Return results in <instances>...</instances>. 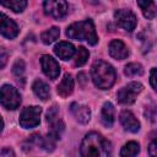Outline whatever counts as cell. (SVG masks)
Returning a JSON list of instances; mask_svg holds the SVG:
<instances>
[{
  "label": "cell",
  "mask_w": 157,
  "mask_h": 157,
  "mask_svg": "<svg viewBox=\"0 0 157 157\" xmlns=\"http://www.w3.org/2000/svg\"><path fill=\"white\" fill-rule=\"evenodd\" d=\"M81 157H112V145L98 132H88L80 146Z\"/></svg>",
  "instance_id": "6da1fadb"
},
{
  "label": "cell",
  "mask_w": 157,
  "mask_h": 157,
  "mask_svg": "<svg viewBox=\"0 0 157 157\" xmlns=\"http://www.w3.org/2000/svg\"><path fill=\"white\" fill-rule=\"evenodd\" d=\"M91 76L93 83L101 90H108L115 81V71L113 66L103 60L93 63L91 69Z\"/></svg>",
  "instance_id": "7a4b0ae2"
},
{
  "label": "cell",
  "mask_w": 157,
  "mask_h": 157,
  "mask_svg": "<svg viewBox=\"0 0 157 157\" xmlns=\"http://www.w3.org/2000/svg\"><path fill=\"white\" fill-rule=\"evenodd\" d=\"M66 36L71 39L86 40L92 45H94L98 42L96 28L91 20H85L70 25L66 29Z\"/></svg>",
  "instance_id": "3957f363"
},
{
  "label": "cell",
  "mask_w": 157,
  "mask_h": 157,
  "mask_svg": "<svg viewBox=\"0 0 157 157\" xmlns=\"http://www.w3.org/2000/svg\"><path fill=\"white\" fill-rule=\"evenodd\" d=\"M42 108L37 105L26 107L20 115V125L25 129H32L40 123Z\"/></svg>",
  "instance_id": "277c9868"
},
{
  "label": "cell",
  "mask_w": 157,
  "mask_h": 157,
  "mask_svg": "<svg viewBox=\"0 0 157 157\" xmlns=\"http://www.w3.org/2000/svg\"><path fill=\"white\" fill-rule=\"evenodd\" d=\"M1 104L4 108L9 110H13L18 108L21 104V96L18 91L10 86V85H2L1 87Z\"/></svg>",
  "instance_id": "5b68a950"
},
{
  "label": "cell",
  "mask_w": 157,
  "mask_h": 157,
  "mask_svg": "<svg viewBox=\"0 0 157 157\" xmlns=\"http://www.w3.org/2000/svg\"><path fill=\"white\" fill-rule=\"evenodd\" d=\"M142 91V85L140 82H130L125 87L120 88L117 93V99L121 104H131L135 102L136 96Z\"/></svg>",
  "instance_id": "8992f818"
},
{
  "label": "cell",
  "mask_w": 157,
  "mask_h": 157,
  "mask_svg": "<svg viewBox=\"0 0 157 157\" xmlns=\"http://www.w3.org/2000/svg\"><path fill=\"white\" fill-rule=\"evenodd\" d=\"M114 18L117 23L128 32H131L136 27V16L130 10H126V9L117 10L114 12Z\"/></svg>",
  "instance_id": "52a82bcc"
},
{
  "label": "cell",
  "mask_w": 157,
  "mask_h": 157,
  "mask_svg": "<svg viewBox=\"0 0 157 157\" xmlns=\"http://www.w3.org/2000/svg\"><path fill=\"white\" fill-rule=\"evenodd\" d=\"M43 7H44V12L56 20H60L63 17L66 16L67 13V2L66 1H61V0H58V1H54V0H49V1H45L43 4Z\"/></svg>",
  "instance_id": "ba28073f"
},
{
  "label": "cell",
  "mask_w": 157,
  "mask_h": 157,
  "mask_svg": "<svg viewBox=\"0 0 157 157\" xmlns=\"http://www.w3.org/2000/svg\"><path fill=\"white\" fill-rule=\"evenodd\" d=\"M40 65H42V70L43 72L52 80L56 78L60 74V66L58 64V61L55 59H53L49 55H43L40 58Z\"/></svg>",
  "instance_id": "9c48e42d"
},
{
  "label": "cell",
  "mask_w": 157,
  "mask_h": 157,
  "mask_svg": "<svg viewBox=\"0 0 157 157\" xmlns=\"http://www.w3.org/2000/svg\"><path fill=\"white\" fill-rule=\"evenodd\" d=\"M1 34L5 38L12 39L18 34V27L16 22L11 18H9L5 13H1Z\"/></svg>",
  "instance_id": "30bf717a"
},
{
  "label": "cell",
  "mask_w": 157,
  "mask_h": 157,
  "mask_svg": "<svg viewBox=\"0 0 157 157\" xmlns=\"http://www.w3.org/2000/svg\"><path fill=\"white\" fill-rule=\"evenodd\" d=\"M120 123L123 128L130 132H137L140 130V123L130 110H123L120 113Z\"/></svg>",
  "instance_id": "8fae6325"
},
{
  "label": "cell",
  "mask_w": 157,
  "mask_h": 157,
  "mask_svg": "<svg viewBox=\"0 0 157 157\" xmlns=\"http://www.w3.org/2000/svg\"><path fill=\"white\" fill-rule=\"evenodd\" d=\"M70 110H71L72 115L76 118V120L81 124H86L91 119V110L86 105H82L78 103H72L70 105Z\"/></svg>",
  "instance_id": "7c38bea8"
},
{
  "label": "cell",
  "mask_w": 157,
  "mask_h": 157,
  "mask_svg": "<svg viewBox=\"0 0 157 157\" xmlns=\"http://www.w3.org/2000/svg\"><path fill=\"white\" fill-rule=\"evenodd\" d=\"M109 54L110 56H113L114 59L118 60H123L129 55V50L126 48V45L119 40V39H113L109 43Z\"/></svg>",
  "instance_id": "4fadbf2b"
},
{
  "label": "cell",
  "mask_w": 157,
  "mask_h": 157,
  "mask_svg": "<svg viewBox=\"0 0 157 157\" xmlns=\"http://www.w3.org/2000/svg\"><path fill=\"white\" fill-rule=\"evenodd\" d=\"M54 53L63 60H69L75 54V47L69 42H59L54 47Z\"/></svg>",
  "instance_id": "5bb4252c"
},
{
  "label": "cell",
  "mask_w": 157,
  "mask_h": 157,
  "mask_svg": "<svg viewBox=\"0 0 157 157\" xmlns=\"http://www.w3.org/2000/svg\"><path fill=\"white\" fill-rule=\"evenodd\" d=\"M101 121L104 126L110 128L114 123V107L110 102H105L101 112Z\"/></svg>",
  "instance_id": "9a60e30c"
},
{
  "label": "cell",
  "mask_w": 157,
  "mask_h": 157,
  "mask_svg": "<svg viewBox=\"0 0 157 157\" xmlns=\"http://www.w3.org/2000/svg\"><path fill=\"white\" fill-rule=\"evenodd\" d=\"M72 90H74V80H72L71 75L66 74L64 76V78L61 80V82L58 85V90L56 91H58L59 96L65 98V97H67V96H70L72 93Z\"/></svg>",
  "instance_id": "2e32d148"
},
{
  "label": "cell",
  "mask_w": 157,
  "mask_h": 157,
  "mask_svg": "<svg viewBox=\"0 0 157 157\" xmlns=\"http://www.w3.org/2000/svg\"><path fill=\"white\" fill-rule=\"evenodd\" d=\"M32 88H33V92L37 97H39L42 101H47L49 98V94H50V91H49V87L48 85L42 81V80H36L32 85Z\"/></svg>",
  "instance_id": "e0dca14e"
},
{
  "label": "cell",
  "mask_w": 157,
  "mask_h": 157,
  "mask_svg": "<svg viewBox=\"0 0 157 157\" xmlns=\"http://www.w3.org/2000/svg\"><path fill=\"white\" fill-rule=\"evenodd\" d=\"M137 5L141 7L142 13L146 18H153L157 15V6L153 1H150V0L137 1Z\"/></svg>",
  "instance_id": "ac0fdd59"
},
{
  "label": "cell",
  "mask_w": 157,
  "mask_h": 157,
  "mask_svg": "<svg viewBox=\"0 0 157 157\" xmlns=\"http://www.w3.org/2000/svg\"><path fill=\"white\" fill-rule=\"evenodd\" d=\"M12 74L16 78V81L18 83H21L22 86L25 85L26 81V75H25V63L21 59H17L12 66Z\"/></svg>",
  "instance_id": "d6986e66"
},
{
  "label": "cell",
  "mask_w": 157,
  "mask_h": 157,
  "mask_svg": "<svg viewBox=\"0 0 157 157\" xmlns=\"http://www.w3.org/2000/svg\"><path fill=\"white\" fill-rule=\"evenodd\" d=\"M140 152V146L135 141H129L120 150V157H135Z\"/></svg>",
  "instance_id": "ffe728a7"
},
{
  "label": "cell",
  "mask_w": 157,
  "mask_h": 157,
  "mask_svg": "<svg viewBox=\"0 0 157 157\" xmlns=\"http://www.w3.org/2000/svg\"><path fill=\"white\" fill-rule=\"evenodd\" d=\"M59 34H60L59 28H58V27H52V28L44 31V32L40 34V39H42V42H43L44 44H52L53 42H55V40L58 39Z\"/></svg>",
  "instance_id": "44dd1931"
},
{
  "label": "cell",
  "mask_w": 157,
  "mask_h": 157,
  "mask_svg": "<svg viewBox=\"0 0 157 157\" xmlns=\"http://www.w3.org/2000/svg\"><path fill=\"white\" fill-rule=\"evenodd\" d=\"M1 5L11 9L13 12H22L25 7L27 6V1L26 0H10V1H2Z\"/></svg>",
  "instance_id": "7402d4cb"
},
{
  "label": "cell",
  "mask_w": 157,
  "mask_h": 157,
  "mask_svg": "<svg viewBox=\"0 0 157 157\" xmlns=\"http://www.w3.org/2000/svg\"><path fill=\"white\" fill-rule=\"evenodd\" d=\"M90 54H88V50L85 48V47H78L77 48V52H76V56H75V65L76 66H82L86 64L87 59H88Z\"/></svg>",
  "instance_id": "603a6c76"
},
{
  "label": "cell",
  "mask_w": 157,
  "mask_h": 157,
  "mask_svg": "<svg viewBox=\"0 0 157 157\" xmlns=\"http://www.w3.org/2000/svg\"><path fill=\"white\" fill-rule=\"evenodd\" d=\"M124 72H125L126 76H136V75H142L144 69L137 63H130V64H128L125 66Z\"/></svg>",
  "instance_id": "cb8c5ba5"
},
{
  "label": "cell",
  "mask_w": 157,
  "mask_h": 157,
  "mask_svg": "<svg viewBox=\"0 0 157 157\" xmlns=\"http://www.w3.org/2000/svg\"><path fill=\"white\" fill-rule=\"evenodd\" d=\"M148 155L151 157H157V134L153 136L148 145Z\"/></svg>",
  "instance_id": "d4e9b609"
},
{
  "label": "cell",
  "mask_w": 157,
  "mask_h": 157,
  "mask_svg": "<svg viewBox=\"0 0 157 157\" xmlns=\"http://www.w3.org/2000/svg\"><path fill=\"white\" fill-rule=\"evenodd\" d=\"M150 83L155 91H157V69H152L150 74Z\"/></svg>",
  "instance_id": "484cf974"
},
{
  "label": "cell",
  "mask_w": 157,
  "mask_h": 157,
  "mask_svg": "<svg viewBox=\"0 0 157 157\" xmlns=\"http://www.w3.org/2000/svg\"><path fill=\"white\" fill-rule=\"evenodd\" d=\"M0 157H15V153L11 148H7V147H4L1 150V156Z\"/></svg>",
  "instance_id": "4316f807"
},
{
  "label": "cell",
  "mask_w": 157,
  "mask_h": 157,
  "mask_svg": "<svg viewBox=\"0 0 157 157\" xmlns=\"http://www.w3.org/2000/svg\"><path fill=\"white\" fill-rule=\"evenodd\" d=\"M5 63H6V54H5V50L4 49H1V67H4L5 66Z\"/></svg>",
  "instance_id": "83f0119b"
}]
</instances>
